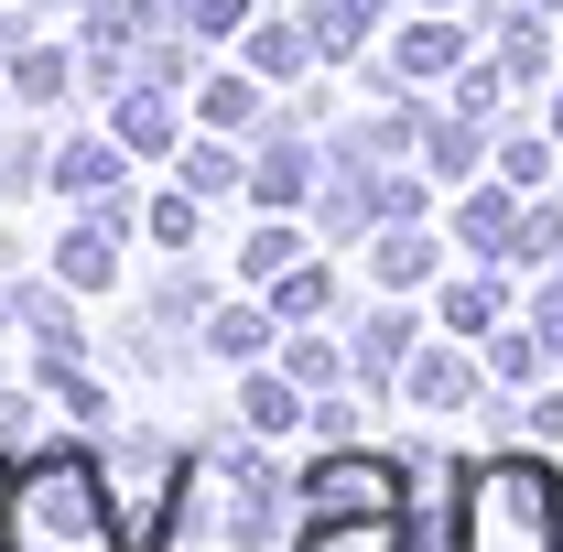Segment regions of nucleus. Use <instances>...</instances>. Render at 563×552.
<instances>
[{
    "mask_svg": "<svg viewBox=\"0 0 563 552\" xmlns=\"http://www.w3.org/2000/svg\"><path fill=\"white\" fill-rule=\"evenodd\" d=\"M412 346H422V314L390 292V303H368V314H357V336H347V379L368 390V401H379V390H401Z\"/></svg>",
    "mask_w": 563,
    "mask_h": 552,
    "instance_id": "nucleus-7",
    "label": "nucleus"
},
{
    "mask_svg": "<svg viewBox=\"0 0 563 552\" xmlns=\"http://www.w3.org/2000/svg\"><path fill=\"white\" fill-rule=\"evenodd\" d=\"M531 11H553V22H563V0H531Z\"/></svg>",
    "mask_w": 563,
    "mask_h": 552,
    "instance_id": "nucleus-44",
    "label": "nucleus"
},
{
    "mask_svg": "<svg viewBox=\"0 0 563 552\" xmlns=\"http://www.w3.org/2000/svg\"><path fill=\"white\" fill-rule=\"evenodd\" d=\"M152 314H163L174 336H207V314H217V272L196 261V250H174V272L152 281Z\"/></svg>",
    "mask_w": 563,
    "mask_h": 552,
    "instance_id": "nucleus-21",
    "label": "nucleus"
},
{
    "mask_svg": "<svg viewBox=\"0 0 563 552\" xmlns=\"http://www.w3.org/2000/svg\"><path fill=\"white\" fill-rule=\"evenodd\" d=\"M303 520H336V509H412V455H368V444H325L303 487H292Z\"/></svg>",
    "mask_w": 563,
    "mask_h": 552,
    "instance_id": "nucleus-4",
    "label": "nucleus"
},
{
    "mask_svg": "<svg viewBox=\"0 0 563 552\" xmlns=\"http://www.w3.org/2000/svg\"><path fill=\"white\" fill-rule=\"evenodd\" d=\"M401 401L412 412H477L488 401V357H466V336H444V346H412V368H401Z\"/></svg>",
    "mask_w": 563,
    "mask_h": 552,
    "instance_id": "nucleus-8",
    "label": "nucleus"
},
{
    "mask_svg": "<svg viewBox=\"0 0 563 552\" xmlns=\"http://www.w3.org/2000/svg\"><path fill=\"white\" fill-rule=\"evenodd\" d=\"M261 11L250 0H196V44H228V33H250Z\"/></svg>",
    "mask_w": 563,
    "mask_h": 552,
    "instance_id": "nucleus-38",
    "label": "nucleus"
},
{
    "mask_svg": "<svg viewBox=\"0 0 563 552\" xmlns=\"http://www.w3.org/2000/svg\"><path fill=\"white\" fill-rule=\"evenodd\" d=\"M109 131L131 141V152H185V109H174V87H152V76H141V87L109 98Z\"/></svg>",
    "mask_w": 563,
    "mask_h": 552,
    "instance_id": "nucleus-18",
    "label": "nucleus"
},
{
    "mask_svg": "<svg viewBox=\"0 0 563 552\" xmlns=\"http://www.w3.org/2000/svg\"><path fill=\"white\" fill-rule=\"evenodd\" d=\"M196 207H207L196 185H163V196L141 207V239H163V250H196V239H207V228H196Z\"/></svg>",
    "mask_w": 563,
    "mask_h": 552,
    "instance_id": "nucleus-33",
    "label": "nucleus"
},
{
    "mask_svg": "<svg viewBox=\"0 0 563 552\" xmlns=\"http://www.w3.org/2000/svg\"><path fill=\"white\" fill-rule=\"evenodd\" d=\"M272 336H282V314H272V292L250 303V292H217V314H207V357H228V368H261L272 357Z\"/></svg>",
    "mask_w": 563,
    "mask_h": 552,
    "instance_id": "nucleus-15",
    "label": "nucleus"
},
{
    "mask_svg": "<svg viewBox=\"0 0 563 552\" xmlns=\"http://www.w3.org/2000/svg\"><path fill=\"white\" fill-rule=\"evenodd\" d=\"M357 401H368V390H314V433H325V444H357Z\"/></svg>",
    "mask_w": 563,
    "mask_h": 552,
    "instance_id": "nucleus-36",
    "label": "nucleus"
},
{
    "mask_svg": "<svg viewBox=\"0 0 563 552\" xmlns=\"http://www.w3.org/2000/svg\"><path fill=\"white\" fill-rule=\"evenodd\" d=\"M109 498H120V531L131 552H163L174 542V509H185V477H196V455L185 444H152V433H109Z\"/></svg>",
    "mask_w": 563,
    "mask_h": 552,
    "instance_id": "nucleus-3",
    "label": "nucleus"
},
{
    "mask_svg": "<svg viewBox=\"0 0 563 552\" xmlns=\"http://www.w3.org/2000/svg\"><path fill=\"white\" fill-rule=\"evenodd\" d=\"M239 66H261L272 87H303L325 55H314V33H303V22H250V33H239Z\"/></svg>",
    "mask_w": 563,
    "mask_h": 552,
    "instance_id": "nucleus-22",
    "label": "nucleus"
},
{
    "mask_svg": "<svg viewBox=\"0 0 563 552\" xmlns=\"http://www.w3.org/2000/svg\"><path fill=\"white\" fill-rule=\"evenodd\" d=\"M0 552H11V487H0Z\"/></svg>",
    "mask_w": 563,
    "mask_h": 552,
    "instance_id": "nucleus-42",
    "label": "nucleus"
},
{
    "mask_svg": "<svg viewBox=\"0 0 563 552\" xmlns=\"http://www.w3.org/2000/svg\"><path fill=\"white\" fill-rule=\"evenodd\" d=\"M282 368H292L303 390H357V379H347V346H325V336H282Z\"/></svg>",
    "mask_w": 563,
    "mask_h": 552,
    "instance_id": "nucleus-34",
    "label": "nucleus"
},
{
    "mask_svg": "<svg viewBox=\"0 0 563 552\" xmlns=\"http://www.w3.org/2000/svg\"><path fill=\"white\" fill-rule=\"evenodd\" d=\"M477 163H498V141L477 109H422V174L433 185H477Z\"/></svg>",
    "mask_w": 563,
    "mask_h": 552,
    "instance_id": "nucleus-12",
    "label": "nucleus"
},
{
    "mask_svg": "<svg viewBox=\"0 0 563 552\" xmlns=\"http://www.w3.org/2000/svg\"><path fill=\"white\" fill-rule=\"evenodd\" d=\"M0 325H22L33 357H87V325H76V281H11Z\"/></svg>",
    "mask_w": 563,
    "mask_h": 552,
    "instance_id": "nucleus-10",
    "label": "nucleus"
},
{
    "mask_svg": "<svg viewBox=\"0 0 563 552\" xmlns=\"http://www.w3.org/2000/svg\"><path fill=\"white\" fill-rule=\"evenodd\" d=\"M498 98H509V66H498V44H488V55H466V66H455V109L498 120Z\"/></svg>",
    "mask_w": 563,
    "mask_h": 552,
    "instance_id": "nucleus-35",
    "label": "nucleus"
},
{
    "mask_svg": "<svg viewBox=\"0 0 563 552\" xmlns=\"http://www.w3.org/2000/svg\"><path fill=\"white\" fill-rule=\"evenodd\" d=\"M466 55H477V33H466V11H422L412 33H401V44H390V76H401V87H455V66H466Z\"/></svg>",
    "mask_w": 563,
    "mask_h": 552,
    "instance_id": "nucleus-9",
    "label": "nucleus"
},
{
    "mask_svg": "<svg viewBox=\"0 0 563 552\" xmlns=\"http://www.w3.org/2000/svg\"><path fill=\"white\" fill-rule=\"evenodd\" d=\"M11 281H22V239H0V303H11Z\"/></svg>",
    "mask_w": 563,
    "mask_h": 552,
    "instance_id": "nucleus-40",
    "label": "nucleus"
},
{
    "mask_svg": "<svg viewBox=\"0 0 563 552\" xmlns=\"http://www.w3.org/2000/svg\"><path fill=\"white\" fill-rule=\"evenodd\" d=\"M314 185H325V152H314L303 120L282 109L272 131L250 141V207H261V217H303V207H314Z\"/></svg>",
    "mask_w": 563,
    "mask_h": 552,
    "instance_id": "nucleus-6",
    "label": "nucleus"
},
{
    "mask_svg": "<svg viewBox=\"0 0 563 552\" xmlns=\"http://www.w3.org/2000/svg\"><path fill=\"white\" fill-rule=\"evenodd\" d=\"M174 185H196V196H250V152H228V131H207V141L174 152Z\"/></svg>",
    "mask_w": 563,
    "mask_h": 552,
    "instance_id": "nucleus-28",
    "label": "nucleus"
},
{
    "mask_svg": "<svg viewBox=\"0 0 563 552\" xmlns=\"http://www.w3.org/2000/svg\"><path fill=\"white\" fill-rule=\"evenodd\" d=\"M239 422H250V433H303V422H314V390H303V379H292V368H272V357H261V368H250V379H239Z\"/></svg>",
    "mask_w": 563,
    "mask_h": 552,
    "instance_id": "nucleus-16",
    "label": "nucleus"
},
{
    "mask_svg": "<svg viewBox=\"0 0 563 552\" xmlns=\"http://www.w3.org/2000/svg\"><path fill=\"white\" fill-rule=\"evenodd\" d=\"M261 292H272L282 325H314V314H336V272H325V261H292V272L261 281Z\"/></svg>",
    "mask_w": 563,
    "mask_h": 552,
    "instance_id": "nucleus-31",
    "label": "nucleus"
},
{
    "mask_svg": "<svg viewBox=\"0 0 563 552\" xmlns=\"http://www.w3.org/2000/svg\"><path fill=\"white\" fill-rule=\"evenodd\" d=\"M531 325H542V336L563 346V261H553V272H542V292H531Z\"/></svg>",
    "mask_w": 563,
    "mask_h": 552,
    "instance_id": "nucleus-39",
    "label": "nucleus"
},
{
    "mask_svg": "<svg viewBox=\"0 0 563 552\" xmlns=\"http://www.w3.org/2000/svg\"><path fill=\"white\" fill-rule=\"evenodd\" d=\"M509 228H520V185L498 174V185H455V239L477 250V261H509Z\"/></svg>",
    "mask_w": 563,
    "mask_h": 552,
    "instance_id": "nucleus-19",
    "label": "nucleus"
},
{
    "mask_svg": "<svg viewBox=\"0 0 563 552\" xmlns=\"http://www.w3.org/2000/svg\"><path fill=\"white\" fill-rule=\"evenodd\" d=\"M0 487H11V552H131L109 466L87 444H22Z\"/></svg>",
    "mask_w": 563,
    "mask_h": 552,
    "instance_id": "nucleus-1",
    "label": "nucleus"
},
{
    "mask_svg": "<svg viewBox=\"0 0 563 552\" xmlns=\"http://www.w3.org/2000/svg\"><path fill=\"white\" fill-rule=\"evenodd\" d=\"M542 131H553V141H563V87H553V98H542Z\"/></svg>",
    "mask_w": 563,
    "mask_h": 552,
    "instance_id": "nucleus-41",
    "label": "nucleus"
},
{
    "mask_svg": "<svg viewBox=\"0 0 563 552\" xmlns=\"http://www.w3.org/2000/svg\"><path fill=\"white\" fill-rule=\"evenodd\" d=\"M0 76H11V98H22V109H55L66 87H87V55H66V44H44V33H33Z\"/></svg>",
    "mask_w": 563,
    "mask_h": 552,
    "instance_id": "nucleus-23",
    "label": "nucleus"
},
{
    "mask_svg": "<svg viewBox=\"0 0 563 552\" xmlns=\"http://www.w3.org/2000/svg\"><path fill=\"white\" fill-rule=\"evenodd\" d=\"M33 390H44L55 412H76L87 433H109V379H98L87 357H33Z\"/></svg>",
    "mask_w": 563,
    "mask_h": 552,
    "instance_id": "nucleus-25",
    "label": "nucleus"
},
{
    "mask_svg": "<svg viewBox=\"0 0 563 552\" xmlns=\"http://www.w3.org/2000/svg\"><path fill=\"white\" fill-rule=\"evenodd\" d=\"M292 552H422L412 509H336V520H292Z\"/></svg>",
    "mask_w": 563,
    "mask_h": 552,
    "instance_id": "nucleus-11",
    "label": "nucleus"
},
{
    "mask_svg": "<svg viewBox=\"0 0 563 552\" xmlns=\"http://www.w3.org/2000/svg\"><path fill=\"white\" fill-rule=\"evenodd\" d=\"M261 98H272V76H261V66H217L207 87H196V120L228 131V141H261V131H272V109H261Z\"/></svg>",
    "mask_w": 563,
    "mask_h": 552,
    "instance_id": "nucleus-14",
    "label": "nucleus"
},
{
    "mask_svg": "<svg viewBox=\"0 0 563 552\" xmlns=\"http://www.w3.org/2000/svg\"><path fill=\"white\" fill-rule=\"evenodd\" d=\"M292 261H314V228H303V217H261V228L239 239V281H250V292H261V281H282Z\"/></svg>",
    "mask_w": 563,
    "mask_h": 552,
    "instance_id": "nucleus-26",
    "label": "nucleus"
},
{
    "mask_svg": "<svg viewBox=\"0 0 563 552\" xmlns=\"http://www.w3.org/2000/svg\"><path fill=\"white\" fill-rule=\"evenodd\" d=\"M509 325V281H498V261H477V272H444V336H498Z\"/></svg>",
    "mask_w": 563,
    "mask_h": 552,
    "instance_id": "nucleus-20",
    "label": "nucleus"
},
{
    "mask_svg": "<svg viewBox=\"0 0 563 552\" xmlns=\"http://www.w3.org/2000/svg\"><path fill=\"white\" fill-rule=\"evenodd\" d=\"M131 239H141V207H131V196H87V207H76V228L55 239V281L109 292V281H120V261H131Z\"/></svg>",
    "mask_w": 563,
    "mask_h": 552,
    "instance_id": "nucleus-5",
    "label": "nucleus"
},
{
    "mask_svg": "<svg viewBox=\"0 0 563 552\" xmlns=\"http://www.w3.org/2000/svg\"><path fill=\"white\" fill-rule=\"evenodd\" d=\"M477 357H488V390H542V357H553V336H542L531 314H509L498 336H477Z\"/></svg>",
    "mask_w": 563,
    "mask_h": 552,
    "instance_id": "nucleus-24",
    "label": "nucleus"
},
{
    "mask_svg": "<svg viewBox=\"0 0 563 552\" xmlns=\"http://www.w3.org/2000/svg\"><path fill=\"white\" fill-rule=\"evenodd\" d=\"M368 281H379V292H422V281H444V239H433L422 217H390V228L368 239Z\"/></svg>",
    "mask_w": 563,
    "mask_h": 552,
    "instance_id": "nucleus-13",
    "label": "nucleus"
},
{
    "mask_svg": "<svg viewBox=\"0 0 563 552\" xmlns=\"http://www.w3.org/2000/svg\"><path fill=\"white\" fill-rule=\"evenodd\" d=\"M466 552H563V477L542 455H488L466 466Z\"/></svg>",
    "mask_w": 563,
    "mask_h": 552,
    "instance_id": "nucleus-2",
    "label": "nucleus"
},
{
    "mask_svg": "<svg viewBox=\"0 0 563 552\" xmlns=\"http://www.w3.org/2000/svg\"><path fill=\"white\" fill-rule=\"evenodd\" d=\"M563 261V207L553 196H520V228H509V261L498 272H553Z\"/></svg>",
    "mask_w": 563,
    "mask_h": 552,
    "instance_id": "nucleus-29",
    "label": "nucleus"
},
{
    "mask_svg": "<svg viewBox=\"0 0 563 552\" xmlns=\"http://www.w3.org/2000/svg\"><path fill=\"white\" fill-rule=\"evenodd\" d=\"M120 163H131V141L120 131H76V141H55V196H120Z\"/></svg>",
    "mask_w": 563,
    "mask_h": 552,
    "instance_id": "nucleus-17",
    "label": "nucleus"
},
{
    "mask_svg": "<svg viewBox=\"0 0 563 552\" xmlns=\"http://www.w3.org/2000/svg\"><path fill=\"white\" fill-rule=\"evenodd\" d=\"M55 185V141L44 131H0V207H22V196H44Z\"/></svg>",
    "mask_w": 563,
    "mask_h": 552,
    "instance_id": "nucleus-30",
    "label": "nucleus"
},
{
    "mask_svg": "<svg viewBox=\"0 0 563 552\" xmlns=\"http://www.w3.org/2000/svg\"><path fill=\"white\" fill-rule=\"evenodd\" d=\"M303 33H314V55H325V66H357V55H368V33H379V0H314V11H303Z\"/></svg>",
    "mask_w": 563,
    "mask_h": 552,
    "instance_id": "nucleus-27",
    "label": "nucleus"
},
{
    "mask_svg": "<svg viewBox=\"0 0 563 552\" xmlns=\"http://www.w3.org/2000/svg\"><path fill=\"white\" fill-rule=\"evenodd\" d=\"M498 174L531 196V185L553 174V131H542V120H509V131H498Z\"/></svg>",
    "mask_w": 563,
    "mask_h": 552,
    "instance_id": "nucleus-32",
    "label": "nucleus"
},
{
    "mask_svg": "<svg viewBox=\"0 0 563 552\" xmlns=\"http://www.w3.org/2000/svg\"><path fill=\"white\" fill-rule=\"evenodd\" d=\"M509 422H520V444H563V390H531Z\"/></svg>",
    "mask_w": 563,
    "mask_h": 552,
    "instance_id": "nucleus-37",
    "label": "nucleus"
},
{
    "mask_svg": "<svg viewBox=\"0 0 563 552\" xmlns=\"http://www.w3.org/2000/svg\"><path fill=\"white\" fill-rule=\"evenodd\" d=\"M422 11H466V0H422Z\"/></svg>",
    "mask_w": 563,
    "mask_h": 552,
    "instance_id": "nucleus-43",
    "label": "nucleus"
}]
</instances>
